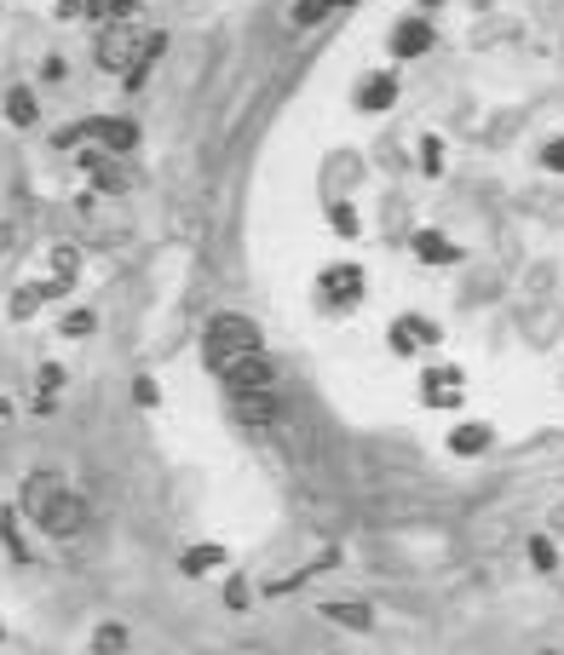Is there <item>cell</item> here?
Instances as JSON below:
<instances>
[{
  "instance_id": "1",
  "label": "cell",
  "mask_w": 564,
  "mask_h": 655,
  "mask_svg": "<svg viewBox=\"0 0 564 655\" xmlns=\"http://www.w3.org/2000/svg\"><path fill=\"white\" fill-rule=\"evenodd\" d=\"M161 47H168V34H161V29H145L132 18H110L105 29H98L92 63L105 69V76L127 81V92H145V76H150V63L161 58Z\"/></svg>"
},
{
  "instance_id": "2",
  "label": "cell",
  "mask_w": 564,
  "mask_h": 655,
  "mask_svg": "<svg viewBox=\"0 0 564 655\" xmlns=\"http://www.w3.org/2000/svg\"><path fill=\"white\" fill-rule=\"evenodd\" d=\"M18 506H23L29 524H36L41 535H52V540H70V535L87 529V500L70 489V477H63V472H29Z\"/></svg>"
},
{
  "instance_id": "3",
  "label": "cell",
  "mask_w": 564,
  "mask_h": 655,
  "mask_svg": "<svg viewBox=\"0 0 564 655\" xmlns=\"http://www.w3.org/2000/svg\"><path fill=\"white\" fill-rule=\"evenodd\" d=\"M248 351H265V339H259V322L243 317V310H219V317L202 328V357H208L214 374H219L225 363L248 357Z\"/></svg>"
},
{
  "instance_id": "4",
  "label": "cell",
  "mask_w": 564,
  "mask_h": 655,
  "mask_svg": "<svg viewBox=\"0 0 564 655\" xmlns=\"http://www.w3.org/2000/svg\"><path fill=\"white\" fill-rule=\"evenodd\" d=\"M219 379H225V391H271L277 386V363L265 357V351H248L237 363H225Z\"/></svg>"
},
{
  "instance_id": "5",
  "label": "cell",
  "mask_w": 564,
  "mask_h": 655,
  "mask_svg": "<svg viewBox=\"0 0 564 655\" xmlns=\"http://www.w3.org/2000/svg\"><path fill=\"white\" fill-rule=\"evenodd\" d=\"M81 138H98V150H110V156H127L132 145H139V121L132 116H92V121H76Z\"/></svg>"
},
{
  "instance_id": "6",
  "label": "cell",
  "mask_w": 564,
  "mask_h": 655,
  "mask_svg": "<svg viewBox=\"0 0 564 655\" xmlns=\"http://www.w3.org/2000/svg\"><path fill=\"white\" fill-rule=\"evenodd\" d=\"M323 305L328 310H357L363 305V270L357 265H328L323 270Z\"/></svg>"
},
{
  "instance_id": "7",
  "label": "cell",
  "mask_w": 564,
  "mask_h": 655,
  "mask_svg": "<svg viewBox=\"0 0 564 655\" xmlns=\"http://www.w3.org/2000/svg\"><path fill=\"white\" fill-rule=\"evenodd\" d=\"M433 41H438V34H433V23H426V18H397L392 23V58H420V52H433Z\"/></svg>"
},
{
  "instance_id": "8",
  "label": "cell",
  "mask_w": 564,
  "mask_h": 655,
  "mask_svg": "<svg viewBox=\"0 0 564 655\" xmlns=\"http://www.w3.org/2000/svg\"><path fill=\"white\" fill-rule=\"evenodd\" d=\"M70 288H76L70 276H52V282H36V288H18V294H12V305H7V310H12V322H29V317H36V310H41L47 299H63Z\"/></svg>"
},
{
  "instance_id": "9",
  "label": "cell",
  "mask_w": 564,
  "mask_h": 655,
  "mask_svg": "<svg viewBox=\"0 0 564 655\" xmlns=\"http://www.w3.org/2000/svg\"><path fill=\"white\" fill-rule=\"evenodd\" d=\"M230 414L243 426H271L277 420V397L271 391H230Z\"/></svg>"
},
{
  "instance_id": "10",
  "label": "cell",
  "mask_w": 564,
  "mask_h": 655,
  "mask_svg": "<svg viewBox=\"0 0 564 655\" xmlns=\"http://www.w3.org/2000/svg\"><path fill=\"white\" fill-rule=\"evenodd\" d=\"M392 103H397V76H392V69H380V76H363L357 81V110H392Z\"/></svg>"
},
{
  "instance_id": "11",
  "label": "cell",
  "mask_w": 564,
  "mask_h": 655,
  "mask_svg": "<svg viewBox=\"0 0 564 655\" xmlns=\"http://www.w3.org/2000/svg\"><path fill=\"white\" fill-rule=\"evenodd\" d=\"M81 167H87V179H92L98 190H110V196H121V190H127V172H121V161H116L110 150H87V156H81Z\"/></svg>"
},
{
  "instance_id": "12",
  "label": "cell",
  "mask_w": 564,
  "mask_h": 655,
  "mask_svg": "<svg viewBox=\"0 0 564 655\" xmlns=\"http://www.w3.org/2000/svg\"><path fill=\"white\" fill-rule=\"evenodd\" d=\"M420 397L433 403V408H455L461 403V368H426Z\"/></svg>"
},
{
  "instance_id": "13",
  "label": "cell",
  "mask_w": 564,
  "mask_h": 655,
  "mask_svg": "<svg viewBox=\"0 0 564 655\" xmlns=\"http://www.w3.org/2000/svg\"><path fill=\"white\" fill-rule=\"evenodd\" d=\"M489 443H495V431H489V426H455V431H449V455L473 460V455H484Z\"/></svg>"
},
{
  "instance_id": "14",
  "label": "cell",
  "mask_w": 564,
  "mask_h": 655,
  "mask_svg": "<svg viewBox=\"0 0 564 655\" xmlns=\"http://www.w3.org/2000/svg\"><path fill=\"white\" fill-rule=\"evenodd\" d=\"M415 254L433 259V265H455L461 259V248H455L449 236H438V230H415Z\"/></svg>"
},
{
  "instance_id": "15",
  "label": "cell",
  "mask_w": 564,
  "mask_h": 655,
  "mask_svg": "<svg viewBox=\"0 0 564 655\" xmlns=\"http://www.w3.org/2000/svg\"><path fill=\"white\" fill-rule=\"evenodd\" d=\"M346 7H357V0H300V7L288 12V23H294V29H311V23H323L328 12H346Z\"/></svg>"
},
{
  "instance_id": "16",
  "label": "cell",
  "mask_w": 564,
  "mask_h": 655,
  "mask_svg": "<svg viewBox=\"0 0 564 655\" xmlns=\"http://www.w3.org/2000/svg\"><path fill=\"white\" fill-rule=\"evenodd\" d=\"M0 540H7V552L18 564H29L36 552H29V540H23V524H18V506H0Z\"/></svg>"
},
{
  "instance_id": "17",
  "label": "cell",
  "mask_w": 564,
  "mask_h": 655,
  "mask_svg": "<svg viewBox=\"0 0 564 655\" xmlns=\"http://www.w3.org/2000/svg\"><path fill=\"white\" fill-rule=\"evenodd\" d=\"M323 615L340 621V627H352V633H369L375 627V609L369 604H323Z\"/></svg>"
},
{
  "instance_id": "18",
  "label": "cell",
  "mask_w": 564,
  "mask_h": 655,
  "mask_svg": "<svg viewBox=\"0 0 564 655\" xmlns=\"http://www.w3.org/2000/svg\"><path fill=\"white\" fill-rule=\"evenodd\" d=\"M36 116H41L36 92H29V87H12V92H7V121H12V127H36Z\"/></svg>"
},
{
  "instance_id": "19",
  "label": "cell",
  "mask_w": 564,
  "mask_h": 655,
  "mask_svg": "<svg viewBox=\"0 0 564 655\" xmlns=\"http://www.w3.org/2000/svg\"><path fill=\"white\" fill-rule=\"evenodd\" d=\"M219 564H225V546H190L185 558H179L185 575H208V569H219Z\"/></svg>"
},
{
  "instance_id": "20",
  "label": "cell",
  "mask_w": 564,
  "mask_h": 655,
  "mask_svg": "<svg viewBox=\"0 0 564 655\" xmlns=\"http://www.w3.org/2000/svg\"><path fill=\"white\" fill-rule=\"evenodd\" d=\"M92 649H98V655H116V649H127V627H121V621H105V627L92 633Z\"/></svg>"
},
{
  "instance_id": "21",
  "label": "cell",
  "mask_w": 564,
  "mask_h": 655,
  "mask_svg": "<svg viewBox=\"0 0 564 655\" xmlns=\"http://www.w3.org/2000/svg\"><path fill=\"white\" fill-rule=\"evenodd\" d=\"M52 270H58V276H70V282H81V276H76V270H81V248L58 241V248H52Z\"/></svg>"
},
{
  "instance_id": "22",
  "label": "cell",
  "mask_w": 564,
  "mask_h": 655,
  "mask_svg": "<svg viewBox=\"0 0 564 655\" xmlns=\"http://www.w3.org/2000/svg\"><path fill=\"white\" fill-rule=\"evenodd\" d=\"M397 322H404V334H409L415 345H438V339H444V328L426 322V317H397Z\"/></svg>"
},
{
  "instance_id": "23",
  "label": "cell",
  "mask_w": 564,
  "mask_h": 655,
  "mask_svg": "<svg viewBox=\"0 0 564 655\" xmlns=\"http://www.w3.org/2000/svg\"><path fill=\"white\" fill-rule=\"evenodd\" d=\"M58 386H63V368H41V403H36V414H52Z\"/></svg>"
},
{
  "instance_id": "24",
  "label": "cell",
  "mask_w": 564,
  "mask_h": 655,
  "mask_svg": "<svg viewBox=\"0 0 564 655\" xmlns=\"http://www.w3.org/2000/svg\"><path fill=\"white\" fill-rule=\"evenodd\" d=\"M58 328H63V334H70V339H87V334L98 328V317H92V310H70V317H63Z\"/></svg>"
},
{
  "instance_id": "25",
  "label": "cell",
  "mask_w": 564,
  "mask_h": 655,
  "mask_svg": "<svg viewBox=\"0 0 564 655\" xmlns=\"http://www.w3.org/2000/svg\"><path fill=\"white\" fill-rule=\"evenodd\" d=\"M530 564H536V569H553V564H558V552H553V540H547V535L530 540Z\"/></svg>"
},
{
  "instance_id": "26",
  "label": "cell",
  "mask_w": 564,
  "mask_h": 655,
  "mask_svg": "<svg viewBox=\"0 0 564 655\" xmlns=\"http://www.w3.org/2000/svg\"><path fill=\"white\" fill-rule=\"evenodd\" d=\"M132 403H139V408H156V403H161V386H156L150 374H145V379H132Z\"/></svg>"
},
{
  "instance_id": "27",
  "label": "cell",
  "mask_w": 564,
  "mask_h": 655,
  "mask_svg": "<svg viewBox=\"0 0 564 655\" xmlns=\"http://www.w3.org/2000/svg\"><path fill=\"white\" fill-rule=\"evenodd\" d=\"M328 219H335V230H340V236H357V214H352L346 201H335V214H328Z\"/></svg>"
},
{
  "instance_id": "28",
  "label": "cell",
  "mask_w": 564,
  "mask_h": 655,
  "mask_svg": "<svg viewBox=\"0 0 564 655\" xmlns=\"http://www.w3.org/2000/svg\"><path fill=\"white\" fill-rule=\"evenodd\" d=\"M420 167H426V172L444 167V145H438V138H426V145H420Z\"/></svg>"
},
{
  "instance_id": "29",
  "label": "cell",
  "mask_w": 564,
  "mask_h": 655,
  "mask_svg": "<svg viewBox=\"0 0 564 655\" xmlns=\"http://www.w3.org/2000/svg\"><path fill=\"white\" fill-rule=\"evenodd\" d=\"M225 604H230V609H248V580H230V586H225Z\"/></svg>"
},
{
  "instance_id": "30",
  "label": "cell",
  "mask_w": 564,
  "mask_h": 655,
  "mask_svg": "<svg viewBox=\"0 0 564 655\" xmlns=\"http://www.w3.org/2000/svg\"><path fill=\"white\" fill-rule=\"evenodd\" d=\"M542 167H553V172H564V138H553V145L542 150Z\"/></svg>"
},
{
  "instance_id": "31",
  "label": "cell",
  "mask_w": 564,
  "mask_h": 655,
  "mask_svg": "<svg viewBox=\"0 0 564 655\" xmlns=\"http://www.w3.org/2000/svg\"><path fill=\"white\" fill-rule=\"evenodd\" d=\"M12 420H18V408H12L7 397H0V437H7V431H12Z\"/></svg>"
},
{
  "instance_id": "32",
  "label": "cell",
  "mask_w": 564,
  "mask_h": 655,
  "mask_svg": "<svg viewBox=\"0 0 564 655\" xmlns=\"http://www.w3.org/2000/svg\"><path fill=\"white\" fill-rule=\"evenodd\" d=\"M139 12V0H110V18H132Z\"/></svg>"
},
{
  "instance_id": "33",
  "label": "cell",
  "mask_w": 564,
  "mask_h": 655,
  "mask_svg": "<svg viewBox=\"0 0 564 655\" xmlns=\"http://www.w3.org/2000/svg\"><path fill=\"white\" fill-rule=\"evenodd\" d=\"M7 248H12V230H7V225H0V254H7Z\"/></svg>"
},
{
  "instance_id": "34",
  "label": "cell",
  "mask_w": 564,
  "mask_h": 655,
  "mask_svg": "<svg viewBox=\"0 0 564 655\" xmlns=\"http://www.w3.org/2000/svg\"><path fill=\"white\" fill-rule=\"evenodd\" d=\"M420 7H438V0H420Z\"/></svg>"
}]
</instances>
